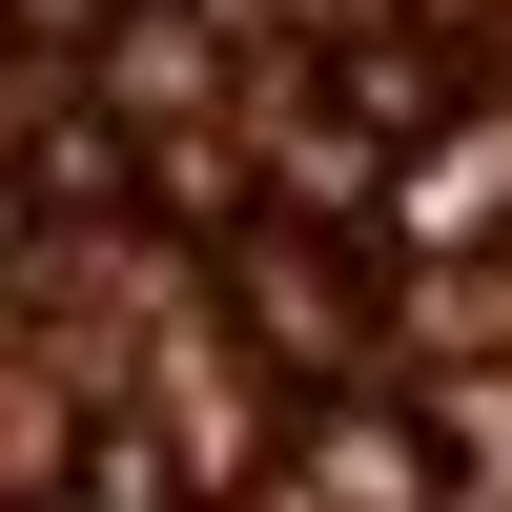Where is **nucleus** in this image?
Here are the masks:
<instances>
[{
    "label": "nucleus",
    "mask_w": 512,
    "mask_h": 512,
    "mask_svg": "<svg viewBox=\"0 0 512 512\" xmlns=\"http://www.w3.org/2000/svg\"><path fill=\"white\" fill-rule=\"evenodd\" d=\"M369 308H390L369 246H308V226H246L226 246V328L287 369V390H349V369H369Z\"/></svg>",
    "instance_id": "nucleus-1"
},
{
    "label": "nucleus",
    "mask_w": 512,
    "mask_h": 512,
    "mask_svg": "<svg viewBox=\"0 0 512 512\" xmlns=\"http://www.w3.org/2000/svg\"><path fill=\"white\" fill-rule=\"evenodd\" d=\"M103 103L144 123V144H185V123H226V41H205V21H164V0H144V21H123V62H103Z\"/></svg>",
    "instance_id": "nucleus-2"
},
{
    "label": "nucleus",
    "mask_w": 512,
    "mask_h": 512,
    "mask_svg": "<svg viewBox=\"0 0 512 512\" xmlns=\"http://www.w3.org/2000/svg\"><path fill=\"white\" fill-rule=\"evenodd\" d=\"M287 512H431L410 410H328V451H308V492H287Z\"/></svg>",
    "instance_id": "nucleus-3"
},
{
    "label": "nucleus",
    "mask_w": 512,
    "mask_h": 512,
    "mask_svg": "<svg viewBox=\"0 0 512 512\" xmlns=\"http://www.w3.org/2000/svg\"><path fill=\"white\" fill-rule=\"evenodd\" d=\"M431 123H451V41H390V21H369L349 41V144H431Z\"/></svg>",
    "instance_id": "nucleus-4"
},
{
    "label": "nucleus",
    "mask_w": 512,
    "mask_h": 512,
    "mask_svg": "<svg viewBox=\"0 0 512 512\" xmlns=\"http://www.w3.org/2000/svg\"><path fill=\"white\" fill-rule=\"evenodd\" d=\"M144 205H205V226H226V205H246V144H226V123H185V144H144Z\"/></svg>",
    "instance_id": "nucleus-5"
},
{
    "label": "nucleus",
    "mask_w": 512,
    "mask_h": 512,
    "mask_svg": "<svg viewBox=\"0 0 512 512\" xmlns=\"http://www.w3.org/2000/svg\"><path fill=\"white\" fill-rule=\"evenodd\" d=\"M123 0H21V41H41V82H82V41H103Z\"/></svg>",
    "instance_id": "nucleus-6"
}]
</instances>
